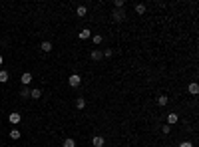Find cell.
<instances>
[{
	"label": "cell",
	"mask_w": 199,
	"mask_h": 147,
	"mask_svg": "<svg viewBox=\"0 0 199 147\" xmlns=\"http://www.w3.org/2000/svg\"><path fill=\"white\" fill-rule=\"evenodd\" d=\"M68 84L72 86V88H78V86L82 84V78H80V74H72V76L68 78Z\"/></svg>",
	"instance_id": "obj_2"
},
{
	"label": "cell",
	"mask_w": 199,
	"mask_h": 147,
	"mask_svg": "<svg viewBox=\"0 0 199 147\" xmlns=\"http://www.w3.org/2000/svg\"><path fill=\"white\" fill-rule=\"evenodd\" d=\"M76 14L78 16H86V14H88V8H86V6H78L76 8Z\"/></svg>",
	"instance_id": "obj_19"
},
{
	"label": "cell",
	"mask_w": 199,
	"mask_h": 147,
	"mask_svg": "<svg viewBox=\"0 0 199 147\" xmlns=\"http://www.w3.org/2000/svg\"><path fill=\"white\" fill-rule=\"evenodd\" d=\"M78 38H80V40H88V38H92V30H90V28H84V30H80Z\"/></svg>",
	"instance_id": "obj_7"
},
{
	"label": "cell",
	"mask_w": 199,
	"mask_h": 147,
	"mask_svg": "<svg viewBox=\"0 0 199 147\" xmlns=\"http://www.w3.org/2000/svg\"><path fill=\"white\" fill-rule=\"evenodd\" d=\"M167 103H169V97H167V96H163V94L157 96V105L163 107V105H167Z\"/></svg>",
	"instance_id": "obj_11"
},
{
	"label": "cell",
	"mask_w": 199,
	"mask_h": 147,
	"mask_svg": "<svg viewBox=\"0 0 199 147\" xmlns=\"http://www.w3.org/2000/svg\"><path fill=\"white\" fill-rule=\"evenodd\" d=\"M90 58H92L94 62H100V60L104 58V54H102V50H92V54H90Z\"/></svg>",
	"instance_id": "obj_9"
},
{
	"label": "cell",
	"mask_w": 199,
	"mask_h": 147,
	"mask_svg": "<svg viewBox=\"0 0 199 147\" xmlns=\"http://www.w3.org/2000/svg\"><path fill=\"white\" fill-rule=\"evenodd\" d=\"M112 18H114L116 22H123V20H126V10L114 8V10H112Z\"/></svg>",
	"instance_id": "obj_1"
},
{
	"label": "cell",
	"mask_w": 199,
	"mask_h": 147,
	"mask_svg": "<svg viewBox=\"0 0 199 147\" xmlns=\"http://www.w3.org/2000/svg\"><path fill=\"white\" fill-rule=\"evenodd\" d=\"M133 10H136V12L142 16V14H146V4H136V6H133Z\"/></svg>",
	"instance_id": "obj_17"
},
{
	"label": "cell",
	"mask_w": 199,
	"mask_h": 147,
	"mask_svg": "<svg viewBox=\"0 0 199 147\" xmlns=\"http://www.w3.org/2000/svg\"><path fill=\"white\" fill-rule=\"evenodd\" d=\"M179 147H195V145H193L191 141H181V143H179Z\"/></svg>",
	"instance_id": "obj_23"
},
{
	"label": "cell",
	"mask_w": 199,
	"mask_h": 147,
	"mask_svg": "<svg viewBox=\"0 0 199 147\" xmlns=\"http://www.w3.org/2000/svg\"><path fill=\"white\" fill-rule=\"evenodd\" d=\"M161 131H163L165 135H167V133H171V125H167V123H165V125H161Z\"/></svg>",
	"instance_id": "obj_21"
},
{
	"label": "cell",
	"mask_w": 199,
	"mask_h": 147,
	"mask_svg": "<svg viewBox=\"0 0 199 147\" xmlns=\"http://www.w3.org/2000/svg\"><path fill=\"white\" fill-rule=\"evenodd\" d=\"M8 121L12 123V125H18L20 121H22V115H20L18 111H12V113H10V115H8Z\"/></svg>",
	"instance_id": "obj_3"
},
{
	"label": "cell",
	"mask_w": 199,
	"mask_h": 147,
	"mask_svg": "<svg viewBox=\"0 0 199 147\" xmlns=\"http://www.w3.org/2000/svg\"><path fill=\"white\" fill-rule=\"evenodd\" d=\"M20 81H22L24 88H26V86H30V84H32V74H30V72H24L22 76H20Z\"/></svg>",
	"instance_id": "obj_5"
},
{
	"label": "cell",
	"mask_w": 199,
	"mask_h": 147,
	"mask_svg": "<svg viewBox=\"0 0 199 147\" xmlns=\"http://www.w3.org/2000/svg\"><path fill=\"white\" fill-rule=\"evenodd\" d=\"M2 64H4V60H2V54H0V66H2Z\"/></svg>",
	"instance_id": "obj_24"
},
{
	"label": "cell",
	"mask_w": 199,
	"mask_h": 147,
	"mask_svg": "<svg viewBox=\"0 0 199 147\" xmlns=\"http://www.w3.org/2000/svg\"><path fill=\"white\" fill-rule=\"evenodd\" d=\"M40 48H42V52H46V54H48V52H52V48H54V46H52V42H48V40H46V42H42V46H40Z\"/></svg>",
	"instance_id": "obj_13"
},
{
	"label": "cell",
	"mask_w": 199,
	"mask_h": 147,
	"mask_svg": "<svg viewBox=\"0 0 199 147\" xmlns=\"http://www.w3.org/2000/svg\"><path fill=\"white\" fill-rule=\"evenodd\" d=\"M92 145L94 147H104L106 145V139L102 137V135H96V137H92Z\"/></svg>",
	"instance_id": "obj_6"
},
{
	"label": "cell",
	"mask_w": 199,
	"mask_h": 147,
	"mask_svg": "<svg viewBox=\"0 0 199 147\" xmlns=\"http://www.w3.org/2000/svg\"><path fill=\"white\" fill-rule=\"evenodd\" d=\"M8 78H10V74L6 72V70H0V84H6Z\"/></svg>",
	"instance_id": "obj_14"
},
{
	"label": "cell",
	"mask_w": 199,
	"mask_h": 147,
	"mask_svg": "<svg viewBox=\"0 0 199 147\" xmlns=\"http://www.w3.org/2000/svg\"><path fill=\"white\" fill-rule=\"evenodd\" d=\"M177 121H179V115H177L175 111H171L169 115H167V125H175Z\"/></svg>",
	"instance_id": "obj_8"
},
{
	"label": "cell",
	"mask_w": 199,
	"mask_h": 147,
	"mask_svg": "<svg viewBox=\"0 0 199 147\" xmlns=\"http://www.w3.org/2000/svg\"><path fill=\"white\" fill-rule=\"evenodd\" d=\"M76 107H78V110H84V107H86V100H84V97H76Z\"/></svg>",
	"instance_id": "obj_18"
},
{
	"label": "cell",
	"mask_w": 199,
	"mask_h": 147,
	"mask_svg": "<svg viewBox=\"0 0 199 147\" xmlns=\"http://www.w3.org/2000/svg\"><path fill=\"white\" fill-rule=\"evenodd\" d=\"M104 147H106V145H104Z\"/></svg>",
	"instance_id": "obj_25"
},
{
	"label": "cell",
	"mask_w": 199,
	"mask_h": 147,
	"mask_svg": "<svg viewBox=\"0 0 199 147\" xmlns=\"http://www.w3.org/2000/svg\"><path fill=\"white\" fill-rule=\"evenodd\" d=\"M30 97H32V100H40V97H42V90L40 88L30 90Z\"/></svg>",
	"instance_id": "obj_10"
},
{
	"label": "cell",
	"mask_w": 199,
	"mask_h": 147,
	"mask_svg": "<svg viewBox=\"0 0 199 147\" xmlns=\"http://www.w3.org/2000/svg\"><path fill=\"white\" fill-rule=\"evenodd\" d=\"M92 42H94L96 46H100L102 42H104V36H102V34H94V36H92Z\"/></svg>",
	"instance_id": "obj_16"
},
{
	"label": "cell",
	"mask_w": 199,
	"mask_h": 147,
	"mask_svg": "<svg viewBox=\"0 0 199 147\" xmlns=\"http://www.w3.org/2000/svg\"><path fill=\"white\" fill-rule=\"evenodd\" d=\"M20 96H22L24 100H28V97H30V90L28 88H22V90H20Z\"/></svg>",
	"instance_id": "obj_20"
},
{
	"label": "cell",
	"mask_w": 199,
	"mask_h": 147,
	"mask_svg": "<svg viewBox=\"0 0 199 147\" xmlns=\"http://www.w3.org/2000/svg\"><path fill=\"white\" fill-rule=\"evenodd\" d=\"M102 54H104V58H112V54H114V50H112V48H107V50H104Z\"/></svg>",
	"instance_id": "obj_22"
},
{
	"label": "cell",
	"mask_w": 199,
	"mask_h": 147,
	"mask_svg": "<svg viewBox=\"0 0 199 147\" xmlns=\"http://www.w3.org/2000/svg\"><path fill=\"white\" fill-rule=\"evenodd\" d=\"M20 135H22V133H20V129H16V127H12V129H10V139H20Z\"/></svg>",
	"instance_id": "obj_12"
},
{
	"label": "cell",
	"mask_w": 199,
	"mask_h": 147,
	"mask_svg": "<svg viewBox=\"0 0 199 147\" xmlns=\"http://www.w3.org/2000/svg\"><path fill=\"white\" fill-rule=\"evenodd\" d=\"M62 147H76V139L66 137V139H64V143H62Z\"/></svg>",
	"instance_id": "obj_15"
},
{
	"label": "cell",
	"mask_w": 199,
	"mask_h": 147,
	"mask_svg": "<svg viewBox=\"0 0 199 147\" xmlns=\"http://www.w3.org/2000/svg\"><path fill=\"white\" fill-rule=\"evenodd\" d=\"M187 94H189V96H197L199 94V84H197V81H191V84L187 86Z\"/></svg>",
	"instance_id": "obj_4"
}]
</instances>
